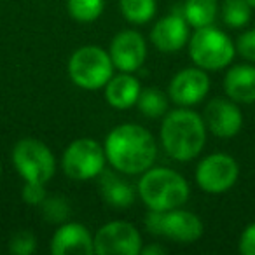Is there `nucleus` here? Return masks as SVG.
Segmentation results:
<instances>
[{"label":"nucleus","mask_w":255,"mask_h":255,"mask_svg":"<svg viewBox=\"0 0 255 255\" xmlns=\"http://www.w3.org/2000/svg\"><path fill=\"white\" fill-rule=\"evenodd\" d=\"M107 161L128 175H138L152 168L157 147L154 136L140 124H121L114 128L105 140Z\"/></svg>","instance_id":"f257e3e1"},{"label":"nucleus","mask_w":255,"mask_h":255,"mask_svg":"<svg viewBox=\"0 0 255 255\" xmlns=\"http://www.w3.org/2000/svg\"><path fill=\"white\" fill-rule=\"evenodd\" d=\"M206 126L201 116L189 109H177L166 114L161 124V143L170 157L191 161L203 150Z\"/></svg>","instance_id":"f03ea898"},{"label":"nucleus","mask_w":255,"mask_h":255,"mask_svg":"<svg viewBox=\"0 0 255 255\" xmlns=\"http://www.w3.org/2000/svg\"><path fill=\"white\" fill-rule=\"evenodd\" d=\"M189 184L170 168H149L138 182V194L149 210L168 212L180 208L189 199Z\"/></svg>","instance_id":"7ed1b4c3"},{"label":"nucleus","mask_w":255,"mask_h":255,"mask_svg":"<svg viewBox=\"0 0 255 255\" xmlns=\"http://www.w3.org/2000/svg\"><path fill=\"white\" fill-rule=\"evenodd\" d=\"M236 54L233 40L215 26L196 28L189 40V56L203 70H222Z\"/></svg>","instance_id":"20e7f679"},{"label":"nucleus","mask_w":255,"mask_h":255,"mask_svg":"<svg viewBox=\"0 0 255 255\" xmlns=\"http://www.w3.org/2000/svg\"><path fill=\"white\" fill-rule=\"evenodd\" d=\"M68 75L75 86L88 91L105 88L114 75L110 54L98 46L79 47L68 60Z\"/></svg>","instance_id":"39448f33"},{"label":"nucleus","mask_w":255,"mask_h":255,"mask_svg":"<svg viewBox=\"0 0 255 255\" xmlns=\"http://www.w3.org/2000/svg\"><path fill=\"white\" fill-rule=\"evenodd\" d=\"M12 163L25 182L46 184L54 177L56 159L51 149L37 138H23L14 145Z\"/></svg>","instance_id":"423d86ee"},{"label":"nucleus","mask_w":255,"mask_h":255,"mask_svg":"<svg viewBox=\"0 0 255 255\" xmlns=\"http://www.w3.org/2000/svg\"><path fill=\"white\" fill-rule=\"evenodd\" d=\"M105 149L93 138H77L65 149L61 168L74 180H91L103 173Z\"/></svg>","instance_id":"0eeeda50"},{"label":"nucleus","mask_w":255,"mask_h":255,"mask_svg":"<svg viewBox=\"0 0 255 255\" xmlns=\"http://www.w3.org/2000/svg\"><path fill=\"white\" fill-rule=\"evenodd\" d=\"M95 254L100 255H138L142 252V236L133 224L124 220L107 222L93 236Z\"/></svg>","instance_id":"6e6552de"},{"label":"nucleus","mask_w":255,"mask_h":255,"mask_svg":"<svg viewBox=\"0 0 255 255\" xmlns=\"http://www.w3.org/2000/svg\"><path fill=\"white\" fill-rule=\"evenodd\" d=\"M240 177V166L229 154L215 152L201 159L196 168V182L205 192L222 194L236 184Z\"/></svg>","instance_id":"1a4fd4ad"},{"label":"nucleus","mask_w":255,"mask_h":255,"mask_svg":"<svg viewBox=\"0 0 255 255\" xmlns=\"http://www.w3.org/2000/svg\"><path fill=\"white\" fill-rule=\"evenodd\" d=\"M110 60L121 72H136L147 56L145 39L136 30H123L110 42Z\"/></svg>","instance_id":"9d476101"},{"label":"nucleus","mask_w":255,"mask_h":255,"mask_svg":"<svg viewBox=\"0 0 255 255\" xmlns=\"http://www.w3.org/2000/svg\"><path fill=\"white\" fill-rule=\"evenodd\" d=\"M210 91V77L199 67L184 68L170 82V98L180 107L199 103Z\"/></svg>","instance_id":"9b49d317"},{"label":"nucleus","mask_w":255,"mask_h":255,"mask_svg":"<svg viewBox=\"0 0 255 255\" xmlns=\"http://www.w3.org/2000/svg\"><path fill=\"white\" fill-rule=\"evenodd\" d=\"M206 129L219 138H231L238 135L243 126V114L236 102H229L224 98H215L205 107L203 112Z\"/></svg>","instance_id":"f8f14e48"},{"label":"nucleus","mask_w":255,"mask_h":255,"mask_svg":"<svg viewBox=\"0 0 255 255\" xmlns=\"http://www.w3.org/2000/svg\"><path fill=\"white\" fill-rule=\"evenodd\" d=\"M53 255H91L95 254L93 236L82 224L68 222L58 227L51 240Z\"/></svg>","instance_id":"ddd939ff"},{"label":"nucleus","mask_w":255,"mask_h":255,"mask_svg":"<svg viewBox=\"0 0 255 255\" xmlns=\"http://www.w3.org/2000/svg\"><path fill=\"white\" fill-rule=\"evenodd\" d=\"M152 44L163 53H177L189 40V23L184 14H168L154 25L150 32Z\"/></svg>","instance_id":"4468645a"},{"label":"nucleus","mask_w":255,"mask_h":255,"mask_svg":"<svg viewBox=\"0 0 255 255\" xmlns=\"http://www.w3.org/2000/svg\"><path fill=\"white\" fill-rule=\"evenodd\" d=\"M161 236H166L178 243H192L203 236V222L198 215L187 210H168L163 212Z\"/></svg>","instance_id":"2eb2a0df"},{"label":"nucleus","mask_w":255,"mask_h":255,"mask_svg":"<svg viewBox=\"0 0 255 255\" xmlns=\"http://www.w3.org/2000/svg\"><path fill=\"white\" fill-rule=\"evenodd\" d=\"M140 82L133 77L129 72H123L119 75H112L110 81L105 84V98L110 107L119 110H126L129 107L136 105V100L140 96Z\"/></svg>","instance_id":"dca6fc26"},{"label":"nucleus","mask_w":255,"mask_h":255,"mask_svg":"<svg viewBox=\"0 0 255 255\" xmlns=\"http://www.w3.org/2000/svg\"><path fill=\"white\" fill-rule=\"evenodd\" d=\"M226 95L236 103L255 102V67L254 65H236L224 77Z\"/></svg>","instance_id":"f3484780"},{"label":"nucleus","mask_w":255,"mask_h":255,"mask_svg":"<svg viewBox=\"0 0 255 255\" xmlns=\"http://www.w3.org/2000/svg\"><path fill=\"white\" fill-rule=\"evenodd\" d=\"M100 191H102L103 199L116 208H126V206H131L133 201H135L133 187L128 182L116 177V175H103L102 180H100Z\"/></svg>","instance_id":"a211bd4d"},{"label":"nucleus","mask_w":255,"mask_h":255,"mask_svg":"<svg viewBox=\"0 0 255 255\" xmlns=\"http://www.w3.org/2000/svg\"><path fill=\"white\" fill-rule=\"evenodd\" d=\"M217 11H219L217 0H185L182 14L189 23V26L203 28L215 21Z\"/></svg>","instance_id":"6ab92c4d"},{"label":"nucleus","mask_w":255,"mask_h":255,"mask_svg":"<svg viewBox=\"0 0 255 255\" xmlns=\"http://www.w3.org/2000/svg\"><path fill=\"white\" fill-rule=\"evenodd\" d=\"M136 107L145 117L150 119H157L168 114V107H170V100L161 89L157 88H145L140 91V96L136 100Z\"/></svg>","instance_id":"aec40b11"},{"label":"nucleus","mask_w":255,"mask_h":255,"mask_svg":"<svg viewBox=\"0 0 255 255\" xmlns=\"http://www.w3.org/2000/svg\"><path fill=\"white\" fill-rule=\"evenodd\" d=\"M119 7L123 16L129 23L145 25L156 14V0H119Z\"/></svg>","instance_id":"412c9836"},{"label":"nucleus","mask_w":255,"mask_h":255,"mask_svg":"<svg viewBox=\"0 0 255 255\" xmlns=\"http://www.w3.org/2000/svg\"><path fill=\"white\" fill-rule=\"evenodd\" d=\"M105 0H67V11L75 21L91 23L102 16Z\"/></svg>","instance_id":"4be33fe9"},{"label":"nucleus","mask_w":255,"mask_h":255,"mask_svg":"<svg viewBox=\"0 0 255 255\" xmlns=\"http://www.w3.org/2000/svg\"><path fill=\"white\" fill-rule=\"evenodd\" d=\"M252 7L245 0H226L222 5V19L231 28H241L250 21Z\"/></svg>","instance_id":"5701e85b"},{"label":"nucleus","mask_w":255,"mask_h":255,"mask_svg":"<svg viewBox=\"0 0 255 255\" xmlns=\"http://www.w3.org/2000/svg\"><path fill=\"white\" fill-rule=\"evenodd\" d=\"M42 215L47 222H63L70 213V205L63 196H51L42 201Z\"/></svg>","instance_id":"b1692460"},{"label":"nucleus","mask_w":255,"mask_h":255,"mask_svg":"<svg viewBox=\"0 0 255 255\" xmlns=\"http://www.w3.org/2000/svg\"><path fill=\"white\" fill-rule=\"evenodd\" d=\"M37 250V238L30 231H19L9 241V252L12 255H32Z\"/></svg>","instance_id":"393cba45"},{"label":"nucleus","mask_w":255,"mask_h":255,"mask_svg":"<svg viewBox=\"0 0 255 255\" xmlns=\"http://www.w3.org/2000/svg\"><path fill=\"white\" fill-rule=\"evenodd\" d=\"M21 196L26 205L40 206L44 199L47 198V192H46V189H44V184H39V182H25Z\"/></svg>","instance_id":"a878e982"},{"label":"nucleus","mask_w":255,"mask_h":255,"mask_svg":"<svg viewBox=\"0 0 255 255\" xmlns=\"http://www.w3.org/2000/svg\"><path fill=\"white\" fill-rule=\"evenodd\" d=\"M236 51L248 61L255 63V28L247 30L238 37Z\"/></svg>","instance_id":"bb28decb"},{"label":"nucleus","mask_w":255,"mask_h":255,"mask_svg":"<svg viewBox=\"0 0 255 255\" xmlns=\"http://www.w3.org/2000/svg\"><path fill=\"white\" fill-rule=\"evenodd\" d=\"M240 252L243 255H255V222L245 227L240 238Z\"/></svg>","instance_id":"cd10ccee"},{"label":"nucleus","mask_w":255,"mask_h":255,"mask_svg":"<svg viewBox=\"0 0 255 255\" xmlns=\"http://www.w3.org/2000/svg\"><path fill=\"white\" fill-rule=\"evenodd\" d=\"M161 226H163V212L157 210H150L149 215L145 217V227L150 234L154 236H161Z\"/></svg>","instance_id":"c85d7f7f"},{"label":"nucleus","mask_w":255,"mask_h":255,"mask_svg":"<svg viewBox=\"0 0 255 255\" xmlns=\"http://www.w3.org/2000/svg\"><path fill=\"white\" fill-rule=\"evenodd\" d=\"M140 254H143V255H164L166 254V248L161 247V245H150V247L142 248Z\"/></svg>","instance_id":"c756f323"},{"label":"nucleus","mask_w":255,"mask_h":255,"mask_svg":"<svg viewBox=\"0 0 255 255\" xmlns=\"http://www.w3.org/2000/svg\"><path fill=\"white\" fill-rule=\"evenodd\" d=\"M245 2H247V4L250 5L252 9H255V0H245Z\"/></svg>","instance_id":"7c9ffc66"},{"label":"nucleus","mask_w":255,"mask_h":255,"mask_svg":"<svg viewBox=\"0 0 255 255\" xmlns=\"http://www.w3.org/2000/svg\"><path fill=\"white\" fill-rule=\"evenodd\" d=\"M0 177H2V164H0Z\"/></svg>","instance_id":"2f4dec72"}]
</instances>
